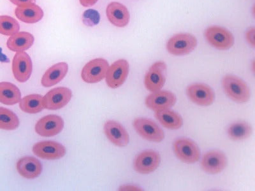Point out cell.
<instances>
[{
  "mask_svg": "<svg viewBox=\"0 0 255 191\" xmlns=\"http://www.w3.org/2000/svg\"><path fill=\"white\" fill-rule=\"evenodd\" d=\"M228 164L226 155L220 151H211L204 154L202 159V170L207 174L216 175L225 169Z\"/></svg>",
  "mask_w": 255,
  "mask_h": 191,
  "instance_id": "14",
  "label": "cell"
},
{
  "mask_svg": "<svg viewBox=\"0 0 255 191\" xmlns=\"http://www.w3.org/2000/svg\"><path fill=\"white\" fill-rule=\"evenodd\" d=\"M10 1L15 5L20 6L28 3H35L36 0H10Z\"/></svg>",
  "mask_w": 255,
  "mask_h": 191,
  "instance_id": "31",
  "label": "cell"
},
{
  "mask_svg": "<svg viewBox=\"0 0 255 191\" xmlns=\"http://www.w3.org/2000/svg\"><path fill=\"white\" fill-rule=\"evenodd\" d=\"M223 90L234 101L245 103L250 99V90L248 84L239 77L226 76L222 80Z\"/></svg>",
  "mask_w": 255,
  "mask_h": 191,
  "instance_id": "1",
  "label": "cell"
},
{
  "mask_svg": "<svg viewBox=\"0 0 255 191\" xmlns=\"http://www.w3.org/2000/svg\"><path fill=\"white\" fill-rule=\"evenodd\" d=\"M251 125L246 122H238L228 128L227 133L231 139L240 141L247 139L252 134Z\"/></svg>",
  "mask_w": 255,
  "mask_h": 191,
  "instance_id": "26",
  "label": "cell"
},
{
  "mask_svg": "<svg viewBox=\"0 0 255 191\" xmlns=\"http://www.w3.org/2000/svg\"><path fill=\"white\" fill-rule=\"evenodd\" d=\"M177 101L176 96L168 91H158L148 95L145 104L148 108L153 111L170 109Z\"/></svg>",
  "mask_w": 255,
  "mask_h": 191,
  "instance_id": "13",
  "label": "cell"
},
{
  "mask_svg": "<svg viewBox=\"0 0 255 191\" xmlns=\"http://www.w3.org/2000/svg\"><path fill=\"white\" fill-rule=\"evenodd\" d=\"M80 3L85 7H90L97 3L98 0H79Z\"/></svg>",
  "mask_w": 255,
  "mask_h": 191,
  "instance_id": "32",
  "label": "cell"
},
{
  "mask_svg": "<svg viewBox=\"0 0 255 191\" xmlns=\"http://www.w3.org/2000/svg\"><path fill=\"white\" fill-rule=\"evenodd\" d=\"M129 70V63L127 60L115 61L109 67L106 76V83L109 88L116 89L121 87L126 81Z\"/></svg>",
  "mask_w": 255,
  "mask_h": 191,
  "instance_id": "10",
  "label": "cell"
},
{
  "mask_svg": "<svg viewBox=\"0 0 255 191\" xmlns=\"http://www.w3.org/2000/svg\"><path fill=\"white\" fill-rule=\"evenodd\" d=\"M136 133L143 139L149 142L159 143L165 138L163 129L151 119L136 118L133 122Z\"/></svg>",
  "mask_w": 255,
  "mask_h": 191,
  "instance_id": "4",
  "label": "cell"
},
{
  "mask_svg": "<svg viewBox=\"0 0 255 191\" xmlns=\"http://www.w3.org/2000/svg\"><path fill=\"white\" fill-rule=\"evenodd\" d=\"M33 70V63L26 52H18L12 61L13 76L20 83H26L30 78Z\"/></svg>",
  "mask_w": 255,
  "mask_h": 191,
  "instance_id": "12",
  "label": "cell"
},
{
  "mask_svg": "<svg viewBox=\"0 0 255 191\" xmlns=\"http://www.w3.org/2000/svg\"><path fill=\"white\" fill-rule=\"evenodd\" d=\"M19 126L17 116L9 109L0 107V129L14 130Z\"/></svg>",
  "mask_w": 255,
  "mask_h": 191,
  "instance_id": "27",
  "label": "cell"
},
{
  "mask_svg": "<svg viewBox=\"0 0 255 191\" xmlns=\"http://www.w3.org/2000/svg\"><path fill=\"white\" fill-rule=\"evenodd\" d=\"M15 13L17 19L28 24L36 23L44 17L42 9L35 3H28L17 6Z\"/></svg>",
  "mask_w": 255,
  "mask_h": 191,
  "instance_id": "20",
  "label": "cell"
},
{
  "mask_svg": "<svg viewBox=\"0 0 255 191\" xmlns=\"http://www.w3.org/2000/svg\"><path fill=\"white\" fill-rule=\"evenodd\" d=\"M255 31L254 28H252L248 30L247 33V39L249 44L252 45L253 47H255Z\"/></svg>",
  "mask_w": 255,
  "mask_h": 191,
  "instance_id": "30",
  "label": "cell"
},
{
  "mask_svg": "<svg viewBox=\"0 0 255 191\" xmlns=\"http://www.w3.org/2000/svg\"><path fill=\"white\" fill-rule=\"evenodd\" d=\"M197 46L195 36L189 33H179L172 36L167 43V50L174 56L187 55Z\"/></svg>",
  "mask_w": 255,
  "mask_h": 191,
  "instance_id": "2",
  "label": "cell"
},
{
  "mask_svg": "<svg viewBox=\"0 0 255 191\" xmlns=\"http://www.w3.org/2000/svg\"><path fill=\"white\" fill-rule=\"evenodd\" d=\"M154 115L159 123L165 128L175 130L183 126V118L178 113L170 109L156 111Z\"/></svg>",
  "mask_w": 255,
  "mask_h": 191,
  "instance_id": "23",
  "label": "cell"
},
{
  "mask_svg": "<svg viewBox=\"0 0 255 191\" xmlns=\"http://www.w3.org/2000/svg\"><path fill=\"white\" fill-rule=\"evenodd\" d=\"M205 36L209 44L222 51L231 49L235 42L231 32L221 26L209 27L205 31Z\"/></svg>",
  "mask_w": 255,
  "mask_h": 191,
  "instance_id": "3",
  "label": "cell"
},
{
  "mask_svg": "<svg viewBox=\"0 0 255 191\" xmlns=\"http://www.w3.org/2000/svg\"><path fill=\"white\" fill-rule=\"evenodd\" d=\"M109 21L114 26L124 28L128 24L130 15L128 8L118 2H112L108 4L106 10Z\"/></svg>",
  "mask_w": 255,
  "mask_h": 191,
  "instance_id": "18",
  "label": "cell"
},
{
  "mask_svg": "<svg viewBox=\"0 0 255 191\" xmlns=\"http://www.w3.org/2000/svg\"><path fill=\"white\" fill-rule=\"evenodd\" d=\"M107 138L116 146L124 147L128 144L129 136L126 129L119 122L108 120L104 125Z\"/></svg>",
  "mask_w": 255,
  "mask_h": 191,
  "instance_id": "17",
  "label": "cell"
},
{
  "mask_svg": "<svg viewBox=\"0 0 255 191\" xmlns=\"http://www.w3.org/2000/svg\"><path fill=\"white\" fill-rule=\"evenodd\" d=\"M19 107L24 112L31 114L39 113L44 108L43 105V96L38 94L26 96L20 100Z\"/></svg>",
  "mask_w": 255,
  "mask_h": 191,
  "instance_id": "25",
  "label": "cell"
},
{
  "mask_svg": "<svg viewBox=\"0 0 255 191\" xmlns=\"http://www.w3.org/2000/svg\"><path fill=\"white\" fill-rule=\"evenodd\" d=\"M72 91L67 88L52 89L43 97V105L50 110H59L67 105L71 100Z\"/></svg>",
  "mask_w": 255,
  "mask_h": 191,
  "instance_id": "9",
  "label": "cell"
},
{
  "mask_svg": "<svg viewBox=\"0 0 255 191\" xmlns=\"http://www.w3.org/2000/svg\"><path fill=\"white\" fill-rule=\"evenodd\" d=\"M174 151L177 158L186 164L197 163L201 155L199 147L196 143L186 138L175 141Z\"/></svg>",
  "mask_w": 255,
  "mask_h": 191,
  "instance_id": "5",
  "label": "cell"
},
{
  "mask_svg": "<svg viewBox=\"0 0 255 191\" xmlns=\"http://www.w3.org/2000/svg\"><path fill=\"white\" fill-rule=\"evenodd\" d=\"M160 162L161 157L158 152L147 150L136 157L133 168L136 172L140 174H149L155 171Z\"/></svg>",
  "mask_w": 255,
  "mask_h": 191,
  "instance_id": "11",
  "label": "cell"
},
{
  "mask_svg": "<svg viewBox=\"0 0 255 191\" xmlns=\"http://www.w3.org/2000/svg\"><path fill=\"white\" fill-rule=\"evenodd\" d=\"M34 36L28 32H18L8 38L6 45L10 51L22 52L26 51L33 45Z\"/></svg>",
  "mask_w": 255,
  "mask_h": 191,
  "instance_id": "22",
  "label": "cell"
},
{
  "mask_svg": "<svg viewBox=\"0 0 255 191\" xmlns=\"http://www.w3.org/2000/svg\"><path fill=\"white\" fill-rule=\"evenodd\" d=\"M84 24L92 26L93 25L99 23L100 15L99 12L94 10H88L84 13L83 15Z\"/></svg>",
  "mask_w": 255,
  "mask_h": 191,
  "instance_id": "29",
  "label": "cell"
},
{
  "mask_svg": "<svg viewBox=\"0 0 255 191\" xmlns=\"http://www.w3.org/2000/svg\"><path fill=\"white\" fill-rule=\"evenodd\" d=\"M121 190L138 191V190H139V188H138L137 187H135V186H124V187H122V189H121Z\"/></svg>",
  "mask_w": 255,
  "mask_h": 191,
  "instance_id": "33",
  "label": "cell"
},
{
  "mask_svg": "<svg viewBox=\"0 0 255 191\" xmlns=\"http://www.w3.org/2000/svg\"><path fill=\"white\" fill-rule=\"evenodd\" d=\"M64 127V120L60 116L49 115L40 119L35 125L36 133L44 137L58 135Z\"/></svg>",
  "mask_w": 255,
  "mask_h": 191,
  "instance_id": "16",
  "label": "cell"
},
{
  "mask_svg": "<svg viewBox=\"0 0 255 191\" xmlns=\"http://www.w3.org/2000/svg\"><path fill=\"white\" fill-rule=\"evenodd\" d=\"M33 152L38 158L47 160H56L65 156L66 149L60 143L45 141L34 145Z\"/></svg>",
  "mask_w": 255,
  "mask_h": 191,
  "instance_id": "15",
  "label": "cell"
},
{
  "mask_svg": "<svg viewBox=\"0 0 255 191\" xmlns=\"http://www.w3.org/2000/svg\"><path fill=\"white\" fill-rule=\"evenodd\" d=\"M20 29L19 22L8 15L0 16V34L12 36L18 33Z\"/></svg>",
  "mask_w": 255,
  "mask_h": 191,
  "instance_id": "28",
  "label": "cell"
},
{
  "mask_svg": "<svg viewBox=\"0 0 255 191\" xmlns=\"http://www.w3.org/2000/svg\"><path fill=\"white\" fill-rule=\"evenodd\" d=\"M21 93L14 84L8 82L0 83V102L6 105H13L20 101Z\"/></svg>",
  "mask_w": 255,
  "mask_h": 191,
  "instance_id": "24",
  "label": "cell"
},
{
  "mask_svg": "<svg viewBox=\"0 0 255 191\" xmlns=\"http://www.w3.org/2000/svg\"><path fill=\"white\" fill-rule=\"evenodd\" d=\"M68 71L67 63L61 62L56 64L45 72L41 81L42 85L45 88L56 85L65 78Z\"/></svg>",
  "mask_w": 255,
  "mask_h": 191,
  "instance_id": "21",
  "label": "cell"
},
{
  "mask_svg": "<svg viewBox=\"0 0 255 191\" xmlns=\"http://www.w3.org/2000/svg\"><path fill=\"white\" fill-rule=\"evenodd\" d=\"M189 99L197 105L210 106L215 99V93L210 86L202 83L191 84L186 89Z\"/></svg>",
  "mask_w": 255,
  "mask_h": 191,
  "instance_id": "8",
  "label": "cell"
},
{
  "mask_svg": "<svg viewBox=\"0 0 255 191\" xmlns=\"http://www.w3.org/2000/svg\"><path fill=\"white\" fill-rule=\"evenodd\" d=\"M167 65L163 61L154 63L148 70L144 77V85L152 93L158 92L163 88L166 81Z\"/></svg>",
  "mask_w": 255,
  "mask_h": 191,
  "instance_id": "6",
  "label": "cell"
},
{
  "mask_svg": "<svg viewBox=\"0 0 255 191\" xmlns=\"http://www.w3.org/2000/svg\"><path fill=\"white\" fill-rule=\"evenodd\" d=\"M109 67L108 61L97 58L88 62L82 70L81 77L88 84H95L102 81L106 77Z\"/></svg>",
  "mask_w": 255,
  "mask_h": 191,
  "instance_id": "7",
  "label": "cell"
},
{
  "mask_svg": "<svg viewBox=\"0 0 255 191\" xmlns=\"http://www.w3.org/2000/svg\"><path fill=\"white\" fill-rule=\"evenodd\" d=\"M18 173L27 179H34L42 172V165L37 159L33 157H24L17 163Z\"/></svg>",
  "mask_w": 255,
  "mask_h": 191,
  "instance_id": "19",
  "label": "cell"
}]
</instances>
